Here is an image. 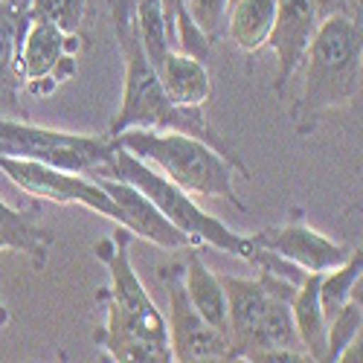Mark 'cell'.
I'll list each match as a JSON object with an SVG mask.
<instances>
[{
  "label": "cell",
  "instance_id": "6da1fadb",
  "mask_svg": "<svg viewBox=\"0 0 363 363\" xmlns=\"http://www.w3.org/2000/svg\"><path fill=\"white\" fill-rule=\"evenodd\" d=\"M111 9V26H113V38L119 47L125 65L123 76V102H119L116 113L111 116L108 137H116L131 128H145V131H180L203 140L206 145H213L221 157H227L241 177H253L247 163L241 160L233 145L206 123L203 108L198 105H174L166 90L160 84L157 67L151 65V58L143 47L140 38V26H137V12H134V0H108Z\"/></svg>",
  "mask_w": 363,
  "mask_h": 363
},
{
  "label": "cell",
  "instance_id": "7a4b0ae2",
  "mask_svg": "<svg viewBox=\"0 0 363 363\" xmlns=\"http://www.w3.org/2000/svg\"><path fill=\"white\" fill-rule=\"evenodd\" d=\"M134 233L119 227L94 245V256L108 267L111 285L96 291L105 323L94 328V343L116 363H172L166 314L148 296L131 264Z\"/></svg>",
  "mask_w": 363,
  "mask_h": 363
},
{
  "label": "cell",
  "instance_id": "3957f363",
  "mask_svg": "<svg viewBox=\"0 0 363 363\" xmlns=\"http://www.w3.org/2000/svg\"><path fill=\"white\" fill-rule=\"evenodd\" d=\"M306 84L296 102L288 108L291 125L299 137H311L323 116L349 108L360 99L363 82V38L360 23L346 15L320 21L317 33L302 58Z\"/></svg>",
  "mask_w": 363,
  "mask_h": 363
},
{
  "label": "cell",
  "instance_id": "277c9868",
  "mask_svg": "<svg viewBox=\"0 0 363 363\" xmlns=\"http://www.w3.org/2000/svg\"><path fill=\"white\" fill-rule=\"evenodd\" d=\"M116 148L131 151L134 157L157 169L174 186L192 198H224L233 209L247 213V203L235 195V166L221 157L213 145L180 131H145L131 128L111 137Z\"/></svg>",
  "mask_w": 363,
  "mask_h": 363
},
{
  "label": "cell",
  "instance_id": "5b68a950",
  "mask_svg": "<svg viewBox=\"0 0 363 363\" xmlns=\"http://www.w3.org/2000/svg\"><path fill=\"white\" fill-rule=\"evenodd\" d=\"M99 177H116V180L131 184L134 189H140L180 233H186L192 238L195 247H216L221 253H230V256L245 259V262L256 250V238L253 235L235 233L224 221L203 213L189 192L174 186L169 177H163L157 169H151L148 163H143L140 157H134L131 151H125V148L113 151L111 163L105 166V172Z\"/></svg>",
  "mask_w": 363,
  "mask_h": 363
},
{
  "label": "cell",
  "instance_id": "8992f818",
  "mask_svg": "<svg viewBox=\"0 0 363 363\" xmlns=\"http://www.w3.org/2000/svg\"><path fill=\"white\" fill-rule=\"evenodd\" d=\"M113 140L99 134H73L44 128L29 119L0 116V155L38 160L52 169L79 172L87 177H99L113 157Z\"/></svg>",
  "mask_w": 363,
  "mask_h": 363
},
{
  "label": "cell",
  "instance_id": "52a82bcc",
  "mask_svg": "<svg viewBox=\"0 0 363 363\" xmlns=\"http://www.w3.org/2000/svg\"><path fill=\"white\" fill-rule=\"evenodd\" d=\"M157 279L166 288V328H169V349L177 363H213L233 360L230 340L216 325H209L186 296L184 285V264L172 262L157 267Z\"/></svg>",
  "mask_w": 363,
  "mask_h": 363
},
{
  "label": "cell",
  "instance_id": "ba28073f",
  "mask_svg": "<svg viewBox=\"0 0 363 363\" xmlns=\"http://www.w3.org/2000/svg\"><path fill=\"white\" fill-rule=\"evenodd\" d=\"M0 172H4L21 192L33 195L35 201L79 203V206L90 209V213H99V216L111 218L113 224L125 227L123 209L113 203V198L102 189L96 177L52 169L38 160H23V157H9V155H0Z\"/></svg>",
  "mask_w": 363,
  "mask_h": 363
},
{
  "label": "cell",
  "instance_id": "9c48e42d",
  "mask_svg": "<svg viewBox=\"0 0 363 363\" xmlns=\"http://www.w3.org/2000/svg\"><path fill=\"white\" fill-rule=\"evenodd\" d=\"M87 47L82 33H65L55 23L33 21L21 47V87L29 96L47 99L79 70V55Z\"/></svg>",
  "mask_w": 363,
  "mask_h": 363
},
{
  "label": "cell",
  "instance_id": "30bf717a",
  "mask_svg": "<svg viewBox=\"0 0 363 363\" xmlns=\"http://www.w3.org/2000/svg\"><path fill=\"white\" fill-rule=\"evenodd\" d=\"M253 238L259 247L288 259L291 264L306 270V274H325V270L346 262L349 253L354 250V247L343 245V241H335V238L323 235L320 230H314L306 221V216H302V209H294L285 224L264 227V230L253 233Z\"/></svg>",
  "mask_w": 363,
  "mask_h": 363
},
{
  "label": "cell",
  "instance_id": "8fae6325",
  "mask_svg": "<svg viewBox=\"0 0 363 363\" xmlns=\"http://www.w3.org/2000/svg\"><path fill=\"white\" fill-rule=\"evenodd\" d=\"M317 26H320V15L314 9V0H277L274 29H270L264 47L274 50L277 55L274 94L279 99H285L294 73L302 67V58L308 52Z\"/></svg>",
  "mask_w": 363,
  "mask_h": 363
},
{
  "label": "cell",
  "instance_id": "7c38bea8",
  "mask_svg": "<svg viewBox=\"0 0 363 363\" xmlns=\"http://www.w3.org/2000/svg\"><path fill=\"white\" fill-rule=\"evenodd\" d=\"M227 294V337L233 360H253L262 352V317L267 294L256 279H241L233 274L218 277Z\"/></svg>",
  "mask_w": 363,
  "mask_h": 363
},
{
  "label": "cell",
  "instance_id": "4fadbf2b",
  "mask_svg": "<svg viewBox=\"0 0 363 363\" xmlns=\"http://www.w3.org/2000/svg\"><path fill=\"white\" fill-rule=\"evenodd\" d=\"M96 180L102 184V189L113 198V203L123 209L125 230H131L134 235L151 241V245H157L163 250H189V247H195L192 238L186 233H180L140 189H134L131 184L116 180V177H96Z\"/></svg>",
  "mask_w": 363,
  "mask_h": 363
},
{
  "label": "cell",
  "instance_id": "5bb4252c",
  "mask_svg": "<svg viewBox=\"0 0 363 363\" xmlns=\"http://www.w3.org/2000/svg\"><path fill=\"white\" fill-rule=\"evenodd\" d=\"M33 0H0V116L15 113L26 119L23 105L18 102L21 90V47L33 15Z\"/></svg>",
  "mask_w": 363,
  "mask_h": 363
},
{
  "label": "cell",
  "instance_id": "9a60e30c",
  "mask_svg": "<svg viewBox=\"0 0 363 363\" xmlns=\"http://www.w3.org/2000/svg\"><path fill=\"white\" fill-rule=\"evenodd\" d=\"M38 218H41L38 201H33V206L26 209H15L6 201H0V250L23 253L35 270H44L55 245V235Z\"/></svg>",
  "mask_w": 363,
  "mask_h": 363
},
{
  "label": "cell",
  "instance_id": "2e32d148",
  "mask_svg": "<svg viewBox=\"0 0 363 363\" xmlns=\"http://www.w3.org/2000/svg\"><path fill=\"white\" fill-rule=\"evenodd\" d=\"M160 84L166 90V96L174 105H198L206 108L209 96H213V79L209 70L198 58H189L177 50H169L160 62L155 65Z\"/></svg>",
  "mask_w": 363,
  "mask_h": 363
},
{
  "label": "cell",
  "instance_id": "e0dca14e",
  "mask_svg": "<svg viewBox=\"0 0 363 363\" xmlns=\"http://www.w3.org/2000/svg\"><path fill=\"white\" fill-rule=\"evenodd\" d=\"M180 264H184V285H186L189 302L198 308V314L209 325H216L221 335L227 337V294H224L221 279L203 264V259L192 247H189L186 259L180 262Z\"/></svg>",
  "mask_w": 363,
  "mask_h": 363
},
{
  "label": "cell",
  "instance_id": "ac0fdd59",
  "mask_svg": "<svg viewBox=\"0 0 363 363\" xmlns=\"http://www.w3.org/2000/svg\"><path fill=\"white\" fill-rule=\"evenodd\" d=\"M291 314L299 343L311 360H325V343H328V323L320 306V274H308L299 282L294 299H291Z\"/></svg>",
  "mask_w": 363,
  "mask_h": 363
},
{
  "label": "cell",
  "instance_id": "d6986e66",
  "mask_svg": "<svg viewBox=\"0 0 363 363\" xmlns=\"http://www.w3.org/2000/svg\"><path fill=\"white\" fill-rule=\"evenodd\" d=\"M277 0H235L227 18V38L250 58L264 50L267 35L274 29Z\"/></svg>",
  "mask_w": 363,
  "mask_h": 363
},
{
  "label": "cell",
  "instance_id": "ffe728a7",
  "mask_svg": "<svg viewBox=\"0 0 363 363\" xmlns=\"http://www.w3.org/2000/svg\"><path fill=\"white\" fill-rule=\"evenodd\" d=\"M363 277V250H352L346 262H340L337 267L320 274V306L325 314V323L335 317L346 302L354 296V288L360 285Z\"/></svg>",
  "mask_w": 363,
  "mask_h": 363
},
{
  "label": "cell",
  "instance_id": "44dd1931",
  "mask_svg": "<svg viewBox=\"0 0 363 363\" xmlns=\"http://www.w3.org/2000/svg\"><path fill=\"white\" fill-rule=\"evenodd\" d=\"M134 12H137V26H140V38L143 47L151 58V65H157L160 58L172 50L169 35H166V18H163V0H134Z\"/></svg>",
  "mask_w": 363,
  "mask_h": 363
},
{
  "label": "cell",
  "instance_id": "7402d4cb",
  "mask_svg": "<svg viewBox=\"0 0 363 363\" xmlns=\"http://www.w3.org/2000/svg\"><path fill=\"white\" fill-rule=\"evenodd\" d=\"M363 328V299H360V285L354 288V296L346 306L328 320V343H325V360H337L343 346L354 340Z\"/></svg>",
  "mask_w": 363,
  "mask_h": 363
},
{
  "label": "cell",
  "instance_id": "603a6c76",
  "mask_svg": "<svg viewBox=\"0 0 363 363\" xmlns=\"http://www.w3.org/2000/svg\"><path fill=\"white\" fill-rule=\"evenodd\" d=\"M29 15H33V21L55 23L65 33H82L87 0H33L29 4Z\"/></svg>",
  "mask_w": 363,
  "mask_h": 363
},
{
  "label": "cell",
  "instance_id": "cb8c5ba5",
  "mask_svg": "<svg viewBox=\"0 0 363 363\" xmlns=\"http://www.w3.org/2000/svg\"><path fill=\"white\" fill-rule=\"evenodd\" d=\"M233 0H186L184 9L198 23V29L206 35L209 44H218L227 38V18H230Z\"/></svg>",
  "mask_w": 363,
  "mask_h": 363
},
{
  "label": "cell",
  "instance_id": "d4e9b609",
  "mask_svg": "<svg viewBox=\"0 0 363 363\" xmlns=\"http://www.w3.org/2000/svg\"><path fill=\"white\" fill-rule=\"evenodd\" d=\"M314 9L320 15V21L335 18V15L354 18V9L360 12V0H314Z\"/></svg>",
  "mask_w": 363,
  "mask_h": 363
},
{
  "label": "cell",
  "instance_id": "484cf974",
  "mask_svg": "<svg viewBox=\"0 0 363 363\" xmlns=\"http://www.w3.org/2000/svg\"><path fill=\"white\" fill-rule=\"evenodd\" d=\"M186 0H163V18H166V35L172 38V21H174V12L184 6ZM172 47V44H169Z\"/></svg>",
  "mask_w": 363,
  "mask_h": 363
},
{
  "label": "cell",
  "instance_id": "4316f807",
  "mask_svg": "<svg viewBox=\"0 0 363 363\" xmlns=\"http://www.w3.org/2000/svg\"><path fill=\"white\" fill-rule=\"evenodd\" d=\"M12 320V314H9V308L6 306H0V325H6Z\"/></svg>",
  "mask_w": 363,
  "mask_h": 363
},
{
  "label": "cell",
  "instance_id": "83f0119b",
  "mask_svg": "<svg viewBox=\"0 0 363 363\" xmlns=\"http://www.w3.org/2000/svg\"><path fill=\"white\" fill-rule=\"evenodd\" d=\"M233 4H235V0H233Z\"/></svg>",
  "mask_w": 363,
  "mask_h": 363
}]
</instances>
